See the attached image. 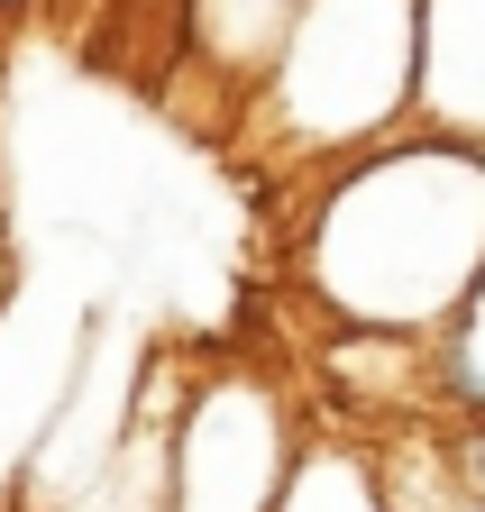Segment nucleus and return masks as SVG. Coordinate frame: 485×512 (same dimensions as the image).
I'll return each instance as SVG.
<instances>
[{"mask_svg":"<svg viewBox=\"0 0 485 512\" xmlns=\"http://www.w3.org/2000/svg\"><path fill=\"white\" fill-rule=\"evenodd\" d=\"M266 512H385L376 458H367V448H339V439H293L284 485H275Z\"/></svg>","mask_w":485,"mask_h":512,"instance_id":"39448f33","label":"nucleus"},{"mask_svg":"<svg viewBox=\"0 0 485 512\" xmlns=\"http://www.w3.org/2000/svg\"><path fill=\"white\" fill-rule=\"evenodd\" d=\"M412 28L421 0H302L257 74L275 138L302 156L394 138L412 119Z\"/></svg>","mask_w":485,"mask_h":512,"instance_id":"f03ea898","label":"nucleus"},{"mask_svg":"<svg viewBox=\"0 0 485 512\" xmlns=\"http://www.w3.org/2000/svg\"><path fill=\"white\" fill-rule=\"evenodd\" d=\"M293 10L302 0H193V46L211 55V64H229V74H266V55H275V37L293 28Z\"/></svg>","mask_w":485,"mask_h":512,"instance_id":"423d86ee","label":"nucleus"},{"mask_svg":"<svg viewBox=\"0 0 485 512\" xmlns=\"http://www.w3.org/2000/svg\"><path fill=\"white\" fill-rule=\"evenodd\" d=\"M449 476H458V494L485 503V412H458V430H449Z\"/></svg>","mask_w":485,"mask_h":512,"instance_id":"0eeeda50","label":"nucleus"},{"mask_svg":"<svg viewBox=\"0 0 485 512\" xmlns=\"http://www.w3.org/2000/svg\"><path fill=\"white\" fill-rule=\"evenodd\" d=\"M293 458V421L275 384L211 375L165 430V512H266Z\"/></svg>","mask_w":485,"mask_h":512,"instance_id":"7ed1b4c3","label":"nucleus"},{"mask_svg":"<svg viewBox=\"0 0 485 512\" xmlns=\"http://www.w3.org/2000/svg\"><path fill=\"white\" fill-rule=\"evenodd\" d=\"M485 275V147L440 128H394L312 192L302 284L330 320L367 330H449Z\"/></svg>","mask_w":485,"mask_h":512,"instance_id":"f257e3e1","label":"nucleus"},{"mask_svg":"<svg viewBox=\"0 0 485 512\" xmlns=\"http://www.w3.org/2000/svg\"><path fill=\"white\" fill-rule=\"evenodd\" d=\"M412 119L485 147V0H421L412 28Z\"/></svg>","mask_w":485,"mask_h":512,"instance_id":"20e7f679","label":"nucleus"}]
</instances>
